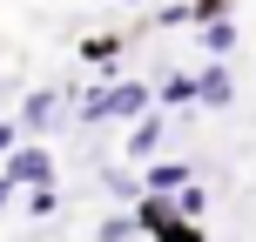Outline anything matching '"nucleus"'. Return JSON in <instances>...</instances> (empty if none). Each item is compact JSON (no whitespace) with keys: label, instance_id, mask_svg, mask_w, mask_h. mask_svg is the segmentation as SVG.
<instances>
[{"label":"nucleus","instance_id":"obj_1","mask_svg":"<svg viewBox=\"0 0 256 242\" xmlns=\"http://www.w3.org/2000/svg\"><path fill=\"white\" fill-rule=\"evenodd\" d=\"M7 175L20 182V189H40V182H54V155L34 148V141H14L7 148Z\"/></svg>","mask_w":256,"mask_h":242},{"label":"nucleus","instance_id":"obj_2","mask_svg":"<svg viewBox=\"0 0 256 242\" xmlns=\"http://www.w3.org/2000/svg\"><path fill=\"white\" fill-rule=\"evenodd\" d=\"M61 94H54V88H34V94H27V101H20V135H48V128H61Z\"/></svg>","mask_w":256,"mask_h":242},{"label":"nucleus","instance_id":"obj_3","mask_svg":"<svg viewBox=\"0 0 256 242\" xmlns=\"http://www.w3.org/2000/svg\"><path fill=\"white\" fill-rule=\"evenodd\" d=\"M196 101H202L209 115H216V108H230V101H236V74H230V67L216 61V54H209V67H202V74H196Z\"/></svg>","mask_w":256,"mask_h":242},{"label":"nucleus","instance_id":"obj_4","mask_svg":"<svg viewBox=\"0 0 256 242\" xmlns=\"http://www.w3.org/2000/svg\"><path fill=\"white\" fill-rule=\"evenodd\" d=\"M162 135H168V121L162 115H135V128H128V162H155V148H162Z\"/></svg>","mask_w":256,"mask_h":242},{"label":"nucleus","instance_id":"obj_5","mask_svg":"<svg viewBox=\"0 0 256 242\" xmlns=\"http://www.w3.org/2000/svg\"><path fill=\"white\" fill-rule=\"evenodd\" d=\"M202 54H216V61H230V54H236V20H230V13L202 20Z\"/></svg>","mask_w":256,"mask_h":242},{"label":"nucleus","instance_id":"obj_6","mask_svg":"<svg viewBox=\"0 0 256 242\" xmlns=\"http://www.w3.org/2000/svg\"><path fill=\"white\" fill-rule=\"evenodd\" d=\"M182 182H189V168H182V162H148V175H142V189H155V195H176Z\"/></svg>","mask_w":256,"mask_h":242},{"label":"nucleus","instance_id":"obj_7","mask_svg":"<svg viewBox=\"0 0 256 242\" xmlns=\"http://www.w3.org/2000/svg\"><path fill=\"white\" fill-rule=\"evenodd\" d=\"M148 236H155V242H209L202 229H196V216H168V222H155Z\"/></svg>","mask_w":256,"mask_h":242},{"label":"nucleus","instance_id":"obj_8","mask_svg":"<svg viewBox=\"0 0 256 242\" xmlns=\"http://www.w3.org/2000/svg\"><path fill=\"white\" fill-rule=\"evenodd\" d=\"M176 216H196V222L209 216V189H196V175H189V182L176 189Z\"/></svg>","mask_w":256,"mask_h":242},{"label":"nucleus","instance_id":"obj_9","mask_svg":"<svg viewBox=\"0 0 256 242\" xmlns=\"http://www.w3.org/2000/svg\"><path fill=\"white\" fill-rule=\"evenodd\" d=\"M155 94H162L168 108H189V101H196V74H168V81H162Z\"/></svg>","mask_w":256,"mask_h":242},{"label":"nucleus","instance_id":"obj_10","mask_svg":"<svg viewBox=\"0 0 256 242\" xmlns=\"http://www.w3.org/2000/svg\"><path fill=\"white\" fill-rule=\"evenodd\" d=\"M135 236H142V222H135V216H108L102 229H94V242H135Z\"/></svg>","mask_w":256,"mask_h":242},{"label":"nucleus","instance_id":"obj_11","mask_svg":"<svg viewBox=\"0 0 256 242\" xmlns=\"http://www.w3.org/2000/svg\"><path fill=\"white\" fill-rule=\"evenodd\" d=\"M115 54H122L115 34H88V40H81V61H115Z\"/></svg>","mask_w":256,"mask_h":242},{"label":"nucleus","instance_id":"obj_12","mask_svg":"<svg viewBox=\"0 0 256 242\" xmlns=\"http://www.w3.org/2000/svg\"><path fill=\"white\" fill-rule=\"evenodd\" d=\"M27 209H34V216H54V209H61V195H54V182H40V189H27Z\"/></svg>","mask_w":256,"mask_h":242},{"label":"nucleus","instance_id":"obj_13","mask_svg":"<svg viewBox=\"0 0 256 242\" xmlns=\"http://www.w3.org/2000/svg\"><path fill=\"white\" fill-rule=\"evenodd\" d=\"M102 182H108V195H115V202H135V195H142V182H128V175H122V168H108V175H102Z\"/></svg>","mask_w":256,"mask_h":242},{"label":"nucleus","instance_id":"obj_14","mask_svg":"<svg viewBox=\"0 0 256 242\" xmlns=\"http://www.w3.org/2000/svg\"><path fill=\"white\" fill-rule=\"evenodd\" d=\"M182 20H196V7H162L155 13V27H182Z\"/></svg>","mask_w":256,"mask_h":242},{"label":"nucleus","instance_id":"obj_15","mask_svg":"<svg viewBox=\"0 0 256 242\" xmlns=\"http://www.w3.org/2000/svg\"><path fill=\"white\" fill-rule=\"evenodd\" d=\"M216 13H230V0H196V20H216Z\"/></svg>","mask_w":256,"mask_h":242},{"label":"nucleus","instance_id":"obj_16","mask_svg":"<svg viewBox=\"0 0 256 242\" xmlns=\"http://www.w3.org/2000/svg\"><path fill=\"white\" fill-rule=\"evenodd\" d=\"M14 141H20V121H0V155H7Z\"/></svg>","mask_w":256,"mask_h":242},{"label":"nucleus","instance_id":"obj_17","mask_svg":"<svg viewBox=\"0 0 256 242\" xmlns=\"http://www.w3.org/2000/svg\"><path fill=\"white\" fill-rule=\"evenodd\" d=\"M14 189H20V182H14V175H0V209L14 202Z\"/></svg>","mask_w":256,"mask_h":242},{"label":"nucleus","instance_id":"obj_18","mask_svg":"<svg viewBox=\"0 0 256 242\" xmlns=\"http://www.w3.org/2000/svg\"><path fill=\"white\" fill-rule=\"evenodd\" d=\"M122 7H135V0H122Z\"/></svg>","mask_w":256,"mask_h":242}]
</instances>
